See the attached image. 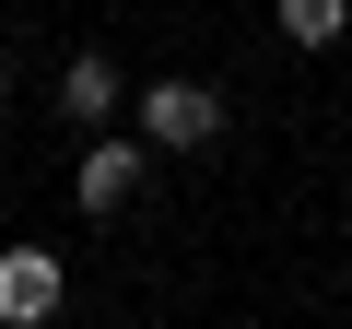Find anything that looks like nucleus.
Segmentation results:
<instances>
[{"label":"nucleus","instance_id":"6","mask_svg":"<svg viewBox=\"0 0 352 329\" xmlns=\"http://www.w3.org/2000/svg\"><path fill=\"white\" fill-rule=\"evenodd\" d=\"M0 83H12V71H0Z\"/></svg>","mask_w":352,"mask_h":329},{"label":"nucleus","instance_id":"5","mask_svg":"<svg viewBox=\"0 0 352 329\" xmlns=\"http://www.w3.org/2000/svg\"><path fill=\"white\" fill-rule=\"evenodd\" d=\"M282 36L294 47H340L352 36V0H282Z\"/></svg>","mask_w":352,"mask_h":329},{"label":"nucleus","instance_id":"1","mask_svg":"<svg viewBox=\"0 0 352 329\" xmlns=\"http://www.w3.org/2000/svg\"><path fill=\"white\" fill-rule=\"evenodd\" d=\"M212 129H223V94H212V83H153V94H141V141H153V153H200Z\"/></svg>","mask_w":352,"mask_h":329},{"label":"nucleus","instance_id":"3","mask_svg":"<svg viewBox=\"0 0 352 329\" xmlns=\"http://www.w3.org/2000/svg\"><path fill=\"white\" fill-rule=\"evenodd\" d=\"M129 189H141V141H94L82 153V212H129Z\"/></svg>","mask_w":352,"mask_h":329},{"label":"nucleus","instance_id":"4","mask_svg":"<svg viewBox=\"0 0 352 329\" xmlns=\"http://www.w3.org/2000/svg\"><path fill=\"white\" fill-rule=\"evenodd\" d=\"M59 106H71V118H106V106H118V59H94V47H82V59L59 71Z\"/></svg>","mask_w":352,"mask_h":329},{"label":"nucleus","instance_id":"2","mask_svg":"<svg viewBox=\"0 0 352 329\" xmlns=\"http://www.w3.org/2000/svg\"><path fill=\"white\" fill-rule=\"evenodd\" d=\"M59 317V259L47 247H0V329H47Z\"/></svg>","mask_w":352,"mask_h":329}]
</instances>
